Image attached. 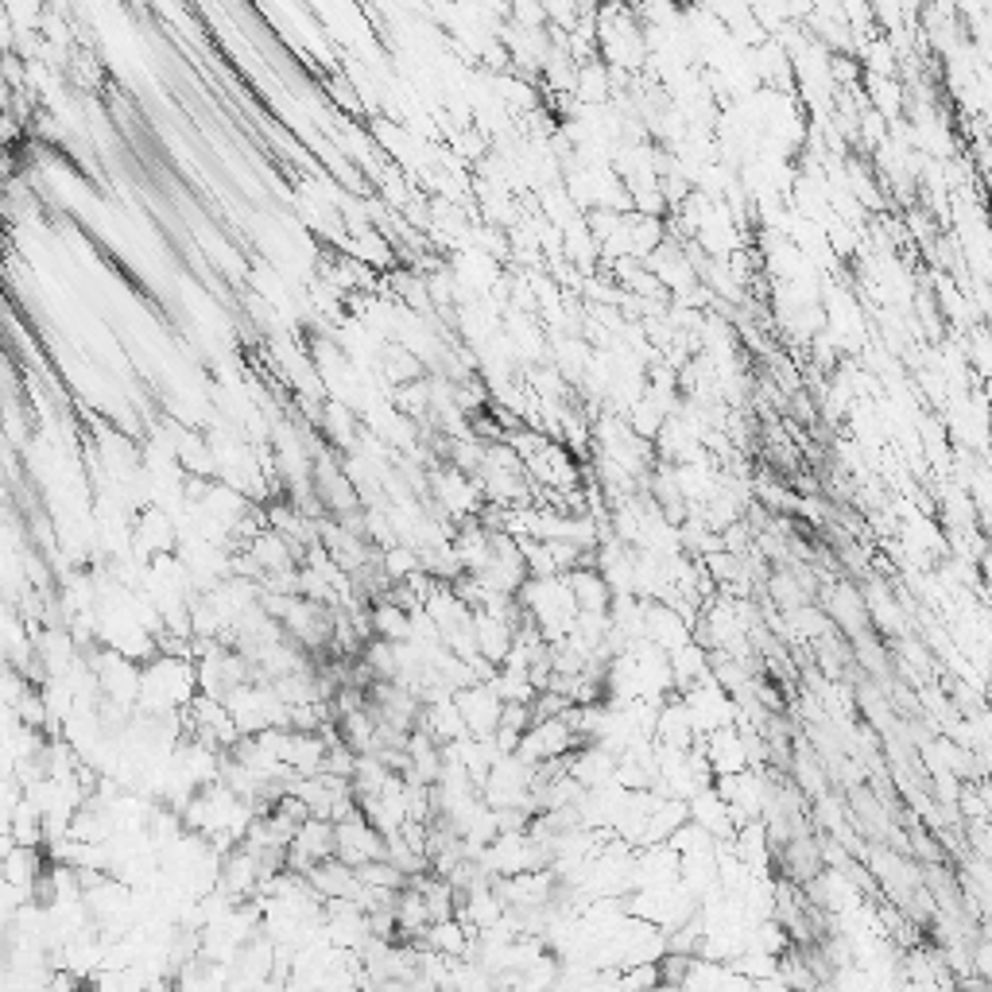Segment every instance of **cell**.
I'll return each mask as SVG.
<instances>
[{
    "label": "cell",
    "mask_w": 992,
    "mask_h": 992,
    "mask_svg": "<svg viewBox=\"0 0 992 992\" xmlns=\"http://www.w3.org/2000/svg\"><path fill=\"white\" fill-rule=\"evenodd\" d=\"M136 539H140V547L152 550V555L160 558L175 547V527H171V519L163 516V512H144V516H140V527H136Z\"/></svg>",
    "instance_id": "cell-1"
}]
</instances>
